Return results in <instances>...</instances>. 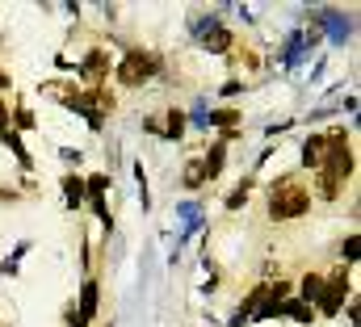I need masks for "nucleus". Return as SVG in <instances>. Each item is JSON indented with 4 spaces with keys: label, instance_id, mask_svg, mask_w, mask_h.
Returning a JSON list of instances; mask_svg holds the SVG:
<instances>
[{
    "label": "nucleus",
    "instance_id": "1",
    "mask_svg": "<svg viewBox=\"0 0 361 327\" xmlns=\"http://www.w3.org/2000/svg\"><path fill=\"white\" fill-rule=\"evenodd\" d=\"M307 206H311V193H307L302 176H281L269 189V214L277 223H281V218H298Z\"/></svg>",
    "mask_w": 361,
    "mask_h": 327
},
{
    "label": "nucleus",
    "instance_id": "2",
    "mask_svg": "<svg viewBox=\"0 0 361 327\" xmlns=\"http://www.w3.org/2000/svg\"><path fill=\"white\" fill-rule=\"evenodd\" d=\"M152 72H156V59H152V55H143V51H130V55L118 63V80L126 84V88L152 80Z\"/></svg>",
    "mask_w": 361,
    "mask_h": 327
},
{
    "label": "nucleus",
    "instance_id": "3",
    "mask_svg": "<svg viewBox=\"0 0 361 327\" xmlns=\"http://www.w3.org/2000/svg\"><path fill=\"white\" fill-rule=\"evenodd\" d=\"M193 30H197V47H206V51H214V55L231 51V34L223 30V21H219V17H202Z\"/></svg>",
    "mask_w": 361,
    "mask_h": 327
},
{
    "label": "nucleus",
    "instance_id": "4",
    "mask_svg": "<svg viewBox=\"0 0 361 327\" xmlns=\"http://www.w3.org/2000/svg\"><path fill=\"white\" fill-rule=\"evenodd\" d=\"M315 21H319V25H328L332 42H345V38H349V30H353V21H349V17H341V13H315Z\"/></svg>",
    "mask_w": 361,
    "mask_h": 327
},
{
    "label": "nucleus",
    "instance_id": "5",
    "mask_svg": "<svg viewBox=\"0 0 361 327\" xmlns=\"http://www.w3.org/2000/svg\"><path fill=\"white\" fill-rule=\"evenodd\" d=\"M324 156H328V135H311V139L302 143V164H307V168H319Z\"/></svg>",
    "mask_w": 361,
    "mask_h": 327
},
{
    "label": "nucleus",
    "instance_id": "6",
    "mask_svg": "<svg viewBox=\"0 0 361 327\" xmlns=\"http://www.w3.org/2000/svg\"><path fill=\"white\" fill-rule=\"evenodd\" d=\"M206 126H219V130H235L240 126V109H214L206 118Z\"/></svg>",
    "mask_w": 361,
    "mask_h": 327
},
{
    "label": "nucleus",
    "instance_id": "7",
    "mask_svg": "<svg viewBox=\"0 0 361 327\" xmlns=\"http://www.w3.org/2000/svg\"><path fill=\"white\" fill-rule=\"evenodd\" d=\"M63 193H68V206H72V210H76V206H80V202H85V180H80V176H72V172H68V176H63Z\"/></svg>",
    "mask_w": 361,
    "mask_h": 327
},
{
    "label": "nucleus",
    "instance_id": "8",
    "mask_svg": "<svg viewBox=\"0 0 361 327\" xmlns=\"http://www.w3.org/2000/svg\"><path fill=\"white\" fill-rule=\"evenodd\" d=\"M92 315H97V285L85 281V294H80V323H89Z\"/></svg>",
    "mask_w": 361,
    "mask_h": 327
},
{
    "label": "nucleus",
    "instance_id": "9",
    "mask_svg": "<svg viewBox=\"0 0 361 327\" xmlns=\"http://www.w3.org/2000/svg\"><path fill=\"white\" fill-rule=\"evenodd\" d=\"M281 315H290V319H298V323H311V319H315V307H307V302L298 298V302H286Z\"/></svg>",
    "mask_w": 361,
    "mask_h": 327
},
{
    "label": "nucleus",
    "instance_id": "10",
    "mask_svg": "<svg viewBox=\"0 0 361 327\" xmlns=\"http://www.w3.org/2000/svg\"><path fill=\"white\" fill-rule=\"evenodd\" d=\"M185 189H197V185H206V168H202V160H189L185 164Z\"/></svg>",
    "mask_w": 361,
    "mask_h": 327
},
{
    "label": "nucleus",
    "instance_id": "11",
    "mask_svg": "<svg viewBox=\"0 0 361 327\" xmlns=\"http://www.w3.org/2000/svg\"><path fill=\"white\" fill-rule=\"evenodd\" d=\"M248 189H252V180H244V185H235V189H231V197H227V210H240V206L248 202Z\"/></svg>",
    "mask_w": 361,
    "mask_h": 327
},
{
    "label": "nucleus",
    "instance_id": "12",
    "mask_svg": "<svg viewBox=\"0 0 361 327\" xmlns=\"http://www.w3.org/2000/svg\"><path fill=\"white\" fill-rule=\"evenodd\" d=\"M180 130H185V113L173 105V109H169V130H164V135H169V139H180Z\"/></svg>",
    "mask_w": 361,
    "mask_h": 327
},
{
    "label": "nucleus",
    "instance_id": "13",
    "mask_svg": "<svg viewBox=\"0 0 361 327\" xmlns=\"http://www.w3.org/2000/svg\"><path fill=\"white\" fill-rule=\"evenodd\" d=\"M4 84H8V80H4V76H0V88H4Z\"/></svg>",
    "mask_w": 361,
    "mask_h": 327
}]
</instances>
